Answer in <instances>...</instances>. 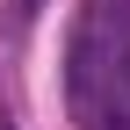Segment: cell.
Instances as JSON below:
<instances>
[{
  "instance_id": "obj_2",
  "label": "cell",
  "mask_w": 130,
  "mask_h": 130,
  "mask_svg": "<svg viewBox=\"0 0 130 130\" xmlns=\"http://www.w3.org/2000/svg\"><path fill=\"white\" fill-rule=\"evenodd\" d=\"M101 7H116V14H123V22H130V0H101Z\"/></svg>"
},
{
  "instance_id": "obj_1",
  "label": "cell",
  "mask_w": 130,
  "mask_h": 130,
  "mask_svg": "<svg viewBox=\"0 0 130 130\" xmlns=\"http://www.w3.org/2000/svg\"><path fill=\"white\" fill-rule=\"evenodd\" d=\"M65 101H72L79 130H116L130 123V22L101 0H87V14L72 22L65 43Z\"/></svg>"
},
{
  "instance_id": "obj_3",
  "label": "cell",
  "mask_w": 130,
  "mask_h": 130,
  "mask_svg": "<svg viewBox=\"0 0 130 130\" xmlns=\"http://www.w3.org/2000/svg\"><path fill=\"white\" fill-rule=\"evenodd\" d=\"M116 130H130V123H116Z\"/></svg>"
}]
</instances>
